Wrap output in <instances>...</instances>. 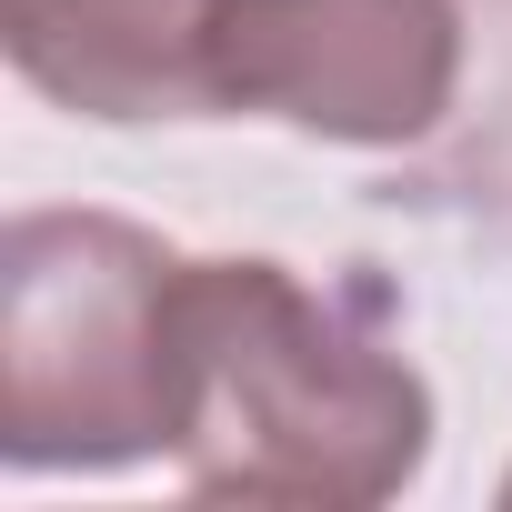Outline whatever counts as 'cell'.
<instances>
[{
    "instance_id": "6da1fadb",
    "label": "cell",
    "mask_w": 512,
    "mask_h": 512,
    "mask_svg": "<svg viewBox=\"0 0 512 512\" xmlns=\"http://www.w3.org/2000/svg\"><path fill=\"white\" fill-rule=\"evenodd\" d=\"M171 462L201 502L372 512L432 462V382L352 292L211 251L171 272Z\"/></svg>"
},
{
    "instance_id": "7a4b0ae2",
    "label": "cell",
    "mask_w": 512,
    "mask_h": 512,
    "mask_svg": "<svg viewBox=\"0 0 512 512\" xmlns=\"http://www.w3.org/2000/svg\"><path fill=\"white\" fill-rule=\"evenodd\" d=\"M171 272L121 211L0 231V452L11 472H121L171 452Z\"/></svg>"
},
{
    "instance_id": "3957f363",
    "label": "cell",
    "mask_w": 512,
    "mask_h": 512,
    "mask_svg": "<svg viewBox=\"0 0 512 512\" xmlns=\"http://www.w3.org/2000/svg\"><path fill=\"white\" fill-rule=\"evenodd\" d=\"M211 111L342 151H422L462 101V0H211Z\"/></svg>"
},
{
    "instance_id": "277c9868",
    "label": "cell",
    "mask_w": 512,
    "mask_h": 512,
    "mask_svg": "<svg viewBox=\"0 0 512 512\" xmlns=\"http://www.w3.org/2000/svg\"><path fill=\"white\" fill-rule=\"evenodd\" d=\"M211 0H0L11 71L81 121H211Z\"/></svg>"
},
{
    "instance_id": "5b68a950",
    "label": "cell",
    "mask_w": 512,
    "mask_h": 512,
    "mask_svg": "<svg viewBox=\"0 0 512 512\" xmlns=\"http://www.w3.org/2000/svg\"><path fill=\"white\" fill-rule=\"evenodd\" d=\"M382 201L512 241V0H462V101L422 151H402Z\"/></svg>"
},
{
    "instance_id": "8992f818",
    "label": "cell",
    "mask_w": 512,
    "mask_h": 512,
    "mask_svg": "<svg viewBox=\"0 0 512 512\" xmlns=\"http://www.w3.org/2000/svg\"><path fill=\"white\" fill-rule=\"evenodd\" d=\"M502 512H512V472H502Z\"/></svg>"
}]
</instances>
